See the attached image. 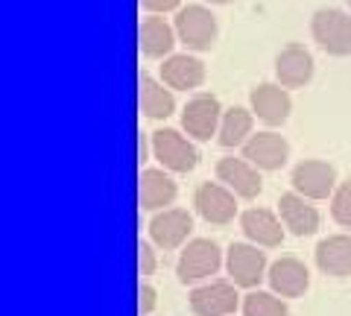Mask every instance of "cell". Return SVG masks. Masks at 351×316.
Listing matches in <instances>:
<instances>
[{
	"mask_svg": "<svg viewBox=\"0 0 351 316\" xmlns=\"http://www.w3.org/2000/svg\"><path fill=\"white\" fill-rule=\"evenodd\" d=\"M278 217H281L284 228L295 237H311L319 232V226H322L319 208L295 191H287L278 196Z\"/></svg>",
	"mask_w": 351,
	"mask_h": 316,
	"instance_id": "obj_17",
	"label": "cell"
},
{
	"mask_svg": "<svg viewBox=\"0 0 351 316\" xmlns=\"http://www.w3.org/2000/svg\"><path fill=\"white\" fill-rule=\"evenodd\" d=\"M223 103L217 94H193L188 106L182 108V129L184 135L193 141H211L219 132V121H223Z\"/></svg>",
	"mask_w": 351,
	"mask_h": 316,
	"instance_id": "obj_9",
	"label": "cell"
},
{
	"mask_svg": "<svg viewBox=\"0 0 351 316\" xmlns=\"http://www.w3.org/2000/svg\"><path fill=\"white\" fill-rule=\"evenodd\" d=\"M240 232L249 243H255L261 249H278L287 237V228H284L278 211L261 208V205H252V208L240 211Z\"/></svg>",
	"mask_w": 351,
	"mask_h": 316,
	"instance_id": "obj_13",
	"label": "cell"
},
{
	"mask_svg": "<svg viewBox=\"0 0 351 316\" xmlns=\"http://www.w3.org/2000/svg\"><path fill=\"white\" fill-rule=\"evenodd\" d=\"M255 112L243 106H232L223 112L219 121V132H217V144L223 149H243L246 141L255 135Z\"/></svg>",
	"mask_w": 351,
	"mask_h": 316,
	"instance_id": "obj_23",
	"label": "cell"
},
{
	"mask_svg": "<svg viewBox=\"0 0 351 316\" xmlns=\"http://www.w3.org/2000/svg\"><path fill=\"white\" fill-rule=\"evenodd\" d=\"M331 217L339 228H348L351 232V179L337 184V191L331 196Z\"/></svg>",
	"mask_w": 351,
	"mask_h": 316,
	"instance_id": "obj_25",
	"label": "cell"
},
{
	"mask_svg": "<svg viewBox=\"0 0 351 316\" xmlns=\"http://www.w3.org/2000/svg\"><path fill=\"white\" fill-rule=\"evenodd\" d=\"M176 36H179V45H184L191 53H205L217 45L219 36V24L217 15L202 3H188L182 6L173 18Z\"/></svg>",
	"mask_w": 351,
	"mask_h": 316,
	"instance_id": "obj_3",
	"label": "cell"
},
{
	"mask_svg": "<svg viewBox=\"0 0 351 316\" xmlns=\"http://www.w3.org/2000/svg\"><path fill=\"white\" fill-rule=\"evenodd\" d=\"M311 36L328 56H351V12L337 6L316 9L311 18Z\"/></svg>",
	"mask_w": 351,
	"mask_h": 316,
	"instance_id": "obj_4",
	"label": "cell"
},
{
	"mask_svg": "<svg viewBox=\"0 0 351 316\" xmlns=\"http://www.w3.org/2000/svg\"><path fill=\"white\" fill-rule=\"evenodd\" d=\"M141 9L147 15H167V12H179L182 0H138Z\"/></svg>",
	"mask_w": 351,
	"mask_h": 316,
	"instance_id": "obj_28",
	"label": "cell"
},
{
	"mask_svg": "<svg viewBox=\"0 0 351 316\" xmlns=\"http://www.w3.org/2000/svg\"><path fill=\"white\" fill-rule=\"evenodd\" d=\"M176 196H179V184H176L173 173L164 167H144L138 179V199L141 208L149 214H158L164 208H173Z\"/></svg>",
	"mask_w": 351,
	"mask_h": 316,
	"instance_id": "obj_16",
	"label": "cell"
},
{
	"mask_svg": "<svg viewBox=\"0 0 351 316\" xmlns=\"http://www.w3.org/2000/svg\"><path fill=\"white\" fill-rule=\"evenodd\" d=\"M156 304H158V290L149 284V281H144L138 290V311L141 316H149L152 311H156Z\"/></svg>",
	"mask_w": 351,
	"mask_h": 316,
	"instance_id": "obj_27",
	"label": "cell"
},
{
	"mask_svg": "<svg viewBox=\"0 0 351 316\" xmlns=\"http://www.w3.org/2000/svg\"><path fill=\"white\" fill-rule=\"evenodd\" d=\"M346 3H348V9H351V0H346Z\"/></svg>",
	"mask_w": 351,
	"mask_h": 316,
	"instance_id": "obj_30",
	"label": "cell"
},
{
	"mask_svg": "<svg viewBox=\"0 0 351 316\" xmlns=\"http://www.w3.org/2000/svg\"><path fill=\"white\" fill-rule=\"evenodd\" d=\"M152 144V158L158 161V167L170 173H191L199 165V149L191 135H184V129H156L149 135Z\"/></svg>",
	"mask_w": 351,
	"mask_h": 316,
	"instance_id": "obj_1",
	"label": "cell"
},
{
	"mask_svg": "<svg viewBox=\"0 0 351 316\" xmlns=\"http://www.w3.org/2000/svg\"><path fill=\"white\" fill-rule=\"evenodd\" d=\"M217 182H223L228 191H234L240 199H258L261 191H263V179H261V170L246 161L243 156H226L217 161Z\"/></svg>",
	"mask_w": 351,
	"mask_h": 316,
	"instance_id": "obj_15",
	"label": "cell"
},
{
	"mask_svg": "<svg viewBox=\"0 0 351 316\" xmlns=\"http://www.w3.org/2000/svg\"><path fill=\"white\" fill-rule=\"evenodd\" d=\"M191 311L196 316H234L240 308V296H237V284L226 278H211L202 281L191 290Z\"/></svg>",
	"mask_w": 351,
	"mask_h": 316,
	"instance_id": "obj_8",
	"label": "cell"
},
{
	"mask_svg": "<svg viewBox=\"0 0 351 316\" xmlns=\"http://www.w3.org/2000/svg\"><path fill=\"white\" fill-rule=\"evenodd\" d=\"M337 184L339 182H337L334 165H328V161H322V158H304L290 173V188L295 193H302L304 199H311V202L331 199Z\"/></svg>",
	"mask_w": 351,
	"mask_h": 316,
	"instance_id": "obj_7",
	"label": "cell"
},
{
	"mask_svg": "<svg viewBox=\"0 0 351 316\" xmlns=\"http://www.w3.org/2000/svg\"><path fill=\"white\" fill-rule=\"evenodd\" d=\"M193 208L211 226H228L240 220V196L223 182H202L193 193Z\"/></svg>",
	"mask_w": 351,
	"mask_h": 316,
	"instance_id": "obj_6",
	"label": "cell"
},
{
	"mask_svg": "<svg viewBox=\"0 0 351 316\" xmlns=\"http://www.w3.org/2000/svg\"><path fill=\"white\" fill-rule=\"evenodd\" d=\"M156 243L152 241H141L138 243V269H141V278H149L152 272L158 269V252H156Z\"/></svg>",
	"mask_w": 351,
	"mask_h": 316,
	"instance_id": "obj_26",
	"label": "cell"
},
{
	"mask_svg": "<svg viewBox=\"0 0 351 316\" xmlns=\"http://www.w3.org/2000/svg\"><path fill=\"white\" fill-rule=\"evenodd\" d=\"M161 82L173 91H196L205 82V62L193 53H173L161 62Z\"/></svg>",
	"mask_w": 351,
	"mask_h": 316,
	"instance_id": "obj_21",
	"label": "cell"
},
{
	"mask_svg": "<svg viewBox=\"0 0 351 316\" xmlns=\"http://www.w3.org/2000/svg\"><path fill=\"white\" fill-rule=\"evenodd\" d=\"M249 108L255 112V117H258L263 126L276 129V126L290 121V114H293V97L278 82H261L249 94Z\"/></svg>",
	"mask_w": 351,
	"mask_h": 316,
	"instance_id": "obj_11",
	"label": "cell"
},
{
	"mask_svg": "<svg viewBox=\"0 0 351 316\" xmlns=\"http://www.w3.org/2000/svg\"><path fill=\"white\" fill-rule=\"evenodd\" d=\"M138 103L147 121H167V117L176 114L173 88L149 73H141V80H138Z\"/></svg>",
	"mask_w": 351,
	"mask_h": 316,
	"instance_id": "obj_22",
	"label": "cell"
},
{
	"mask_svg": "<svg viewBox=\"0 0 351 316\" xmlns=\"http://www.w3.org/2000/svg\"><path fill=\"white\" fill-rule=\"evenodd\" d=\"M243 316H290V308L272 290H249L243 296Z\"/></svg>",
	"mask_w": 351,
	"mask_h": 316,
	"instance_id": "obj_24",
	"label": "cell"
},
{
	"mask_svg": "<svg viewBox=\"0 0 351 316\" xmlns=\"http://www.w3.org/2000/svg\"><path fill=\"white\" fill-rule=\"evenodd\" d=\"M316 269L331 278H348L351 276V232L328 234L313 249Z\"/></svg>",
	"mask_w": 351,
	"mask_h": 316,
	"instance_id": "obj_20",
	"label": "cell"
},
{
	"mask_svg": "<svg viewBox=\"0 0 351 316\" xmlns=\"http://www.w3.org/2000/svg\"><path fill=\"white\" fill-rule=\"evenodd\" d=\"M223 260V249L211 237H193L182 246L179 260H176V276L182 284H202V281H211V276H217Z\"/></svg>",
	"mask_w": 351,
	"mask_h": 316,
	"instance_id": "obj_2",
	"label": "cell"
},
{
	"mask_svg": "<svg viewBox=\"0 0 351 316\" xmlns=\"http://www.w3.org/2000/svg\"><path fill=\"white\" fill-rule=\"evenodd\" d=\"M316 73V62H313V53L307 50L299 41H290L284 45L276 56V82L284 85L287 91L293 88H304L307 82L313 80Z\"/></svg>",
	"mask_w": 351,
	"mask_h": 316,
	"instance_id": "obj_14",
	"label": "cell"
},
{
	"mask_svg": "<svg viewBox=\"0 0 351 316\" xmlns=\"http://www.w3.org/2000/svg\"><path fill=\"white\" fill-rule=\"evenodd\" d=\"M211 6H228V3H234V0H208Z\"/></svg>",
	"mask_w": 351,
	"mask_h": 316,
	"instance_id": "obj_29",
	"label": "cell"
},
{
	"mask_svg": "<svg viewBox=\"0 0 351 316\" xmlns=\"http://www.w3.org/2000/svg\"><path fill=\"white\" fill-rule=\"evenodd\" d=\"M240 156L252 161L261 173H276L290 161V144H287V138L272 132V129H261V132H255L243 144Z\"/></svg>",
	"mask_w": 351,
	"mask_h": 316,
	"instance_id": "obj_12",
	"label": "cell"
},
{
	"mask_svg": "<svg viewBox=\"0 0 351 316\" xmlns=\"http://www.w3.org/2000/svg\"><path fill=\"white\" fill-rule=\"evenodd\" d=\"M267 281L281 299H299L311 290V269L299 258H278L269 264Z\"/></svg>",
	"mask_w": 351,
	"mask_h": 316,
	"instance_id": "obj_19",
	"label": "cell"
},
{
	"mask_svg": "<svg viewBox=\"0 0 351 316\" xmlns=\"http://www.w3.org/2000/svg\"><path fill=\"white\" fill-rule=\"evenodd\" d=\"M226 269H228V278H232L237 287L258 290L261 281L267 278V272H269L267 252L249 241H237L226 249Z\"/></svg>",
	"mask_w": 351,
	"mask_h": 316,
	"instance_id": "obj_5",
	"label": "cell"
},
{
	"mask_svg": "<svg viewBox=\"0 0 351 316\" xmlns=\"http://www.w3.org/2000/svg\"><path fill=\"white\" fill-rule=\"evenodd\" d=\"M193 232V214L188 208H164L158 214H152L149 220V241L156 243L161 252H173V249H182L191 241Z\"/></svg>",
	"mask_w": 351,
	"mask_h": 316,
	"instance_id": "obj_10",
	"label": "cell"
},
{
	"mask_svg": "<svg viewBox=\"0 0 351 316\" xmlns=\"http://www.w3.org/2000/svg\"><path fill=\"white\" fill-rule=\"evenodd\" d=\"M179 45L176 27L164 15H144L138 24V47L147 59H167L173 56V47Z\"/></svg>",
	"mask_w": 351,
	"mask_h": 316,
	"instance_id": "obj_18",
	"label": "cell"
}]
</instances>
